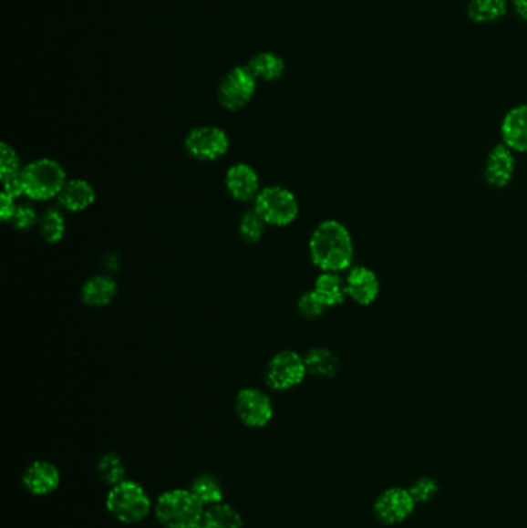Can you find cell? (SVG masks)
Segmentation results:
<instances>
[{
    "label": "cell",
    "mask_w": 527,
    "mask_h": 528,
    "mask_svg": "<svg viewBox=\"0 0 527 528\" xmlns=\"http://www.w3.org/2000/svg\"><path fill=\"white\" fill-rule=\"evenodd\" d=\"M191 493L197 498L203 507H211L215 503L223 502V488L217 479L211 474H203L195 479L191 487Z\"/></svg>",
    "instance_id": "cell-23"
},
{
    "label": "cell",
    "mask_w": 527,
    "mask_h": 528,
    "mask_svg": "<svg viewBox=\"0 0 527 528\" xmlns=\"http://www.w3.org/2000/svg\"><path fill=\"white\" fill-rule=\"evenodd\" d=\"M95 200H97L95 187L81 178L68 180L57 197L59 206L64 211L73 212V213L87 211L88 207L92 206Z\"/></svg>",
    "instance_id": "cell-16"
},
{
    "label": "cell",
    "mask_w": 527,
    "mask_h": 528,
    "mask_svg": "<svg viewBox=\"0 0 527 528\" xmlns=\"http://www.w3.org/2000/svg\"><path fill=\"white\" fill-rule=\"evenodd\" d=\"M501 136L511 150L527 153V104L507 111L502 119Z\"/></svg>",
    "instance_id": "cell-15"
},
{
    "label": "cell",
    "mask_w": 527,
    "mask_h": 528,
    "mask_svg": "<svg viewBox=\"0 0 527 528\" xmlns=\"http://www.w3.org/2000/svg\"><path fill=\"white\" fill-rule=\"evenodd\" d=\"M184 147L189 155L198 161H217L228 153L229 138L220 127H195L186 136Z\"/></svg>",
    "instance_id": "cell-8"
},
{
    "label": "cell",
    "mask_w": 527,
    "mask_h": 528,
    "mask_svg": "<svg viewBox=\"0 0 527 528\" xmlns=\"http://www.w3.org/2000/svg\"><path fill=\"white\" fill-rule=\"evenodd\" d=\"M98 471H99L102 481L112 487L126 481L124 479L126 478V468H124L121 458L115 453H107L106 456H102L101 461L98 463Z\"/></svg>",
    "instance_id": "cell-25"
},
{
    "label": "cell",
    "mask_w": 527,
    "mask_h": 528,
    "mask_svg": "<svg viewBox=\"0 0 527 528\" xmlns=\"http://www.w3.org/2000/svg\"><path fill=\"white\" fill-rule=\"evenodd\" d=\"M246 66L257 79H264V81H277L284 76V68H286L284 59L271 51H264L253 56Z\"/></svg>",
    "instance_id": "cell-19"
},
{
    "label": "cell",
    "mask_w": 527,
    "mask_h": 528,
    "mask_svg": "<svg viewBox=\"0 0 527 528\" xmlns=\"http://www.w3.org/2000/svg\"><path fill=\"white\" fill-rule=\"evenodd\" d=\"M311 262L324 272L348 269L355 257L350 232L336 220H326L315 227L310 238Z\"/></svg>",
    "instance_id": "cell-1"
},
{
    "label": "cell",
    "mask_w": 527,
    "mask_h": 528,
    "mask_svg": "<svg viewBox=\"0 0 527 528\" xmlns=\"http://www.w3.org/2000/svg\"><path fill=\"white\" fill-rule=\"evenodd\" d=\"M224 184L229 195L237 202H253L262 191L259 173L244 162L229 167L224 176Z\"/></svg>",
    "instance_id": "cell-11"
},
{
    "label": "cell",
    "mask_w": 527,
    "mask_h": 528,
    "mask_svg": "<svg viewBox=\"0 0 527 528\" xmlns=\"http://www.w3.org/2000/svg\"><path fill=\"white\" fill-rule=\"evenodd\" d=\"M118 285L108 275H97L84 283L81 289L82 302L90 307H104L117 297Z\"/></svg>",
    "instance_id": "cell-17"
},
{
    "label": "cell",
    "mask_w": 527,
    "mask_h": 528,
    "mask_svg": "<svg viewBox=\"0 0 527 528\" xmlns=\"http://www.w3.org/2000/svg\"><path fill=\"white\" fill-rule=\"evenodd\" d=\"M308 374L305 357L294 351H280L266 368V385L274 391H288L299 387Z\"/></svg>",
    "instance_id": "cell-7"
},
{
    "label": "cell",
    "mask_w": 527,
    "mask_h": 528,
    "mask_svg": "<svg viewBox=\"0 0 527 528\" xmlns=\"http://www.w3.org/2000/svg\"><path fill=\"white\" fill-rule=\"evenodd\" d=\"M266 223L260 218L259 213L253 211L244 212L243 217L240 220V237L246 243H257L262 240L264 233Z\"/></svg>",
    "instance_id": "cell-26"
},
{
    "label": "cell",
    "mask_w": 527,
    "mask_h": 528,
    "mask_svg": "<svg viewBox=\"0 0 527 528\" xmlns=\"http://www.w3.org/2000/svg\"><path fill=\"white\" fill-rule=\"evenodd\" d=\"M345 285L346 295L353 298L360 306H368L379 295V278L368 267L357 266L351 269Z\"/></svg>",
    "instance_id": "cell-13"
},
{
    "label": "cell",
    "mask_w": 527,
    "mask_h": 528,
    "mask_svg": "<svg viewBox=\"0 0 527 528\" xmlns=\"http://www.w3.org/2000/svg\"><path fill=\"white\" fill-rule=\"evenodd\" d=\"M24 485L31 494L35 496H46V494L57 492L61 483V473L57 465L46 462V461H36L26 468L24 474Z\"/></svg>",
    "instance_id": "cell-14"
},
{
    "label": "cell",
    "mask_w": 527,
    "mask_h": 528,
    "mask_svg": "<svg viewBox=\"0 0 527 528\" xmlns=\"http://www.w3.org/2000/svg\"><path fill=\"white\" fill-rule=\"evenodd\" d=\"M513 10L527 22V0H512Z\"/></svg>",
    "instance_id": "cell-32"
},
{
    "label": "cell",
    "mask_w": 527,
    "mask_h": 528,
    "mask_svg": "<svg viewBox=\"0 0 527 528\" xmlns=\"http://www.w3.org/2000/svg\"><path fill=\"white\" fill-rule=\"evenodd\" d=\"M308 373L319 378H335L339 371V358L326 347H315L305 356Z\"/></svg>",
    "instance_id": "cell-22"
},
{
    "label": "cell",
    "mask_w": 527,
    "mask_h": 528,
    "mask_svg": "<svg viewBox=\"0 0 527 528\" xmlns=\"http://www.w3.org/2000/svg\"><path fill=\"white\" fill-rule=\"evenodd\" d=\"M24 195L31 202H48L59 197L66 186L67 171L61 162L41 158L28 162L21 173Z\"/></svg>",
    "instance_id": "cell-2"
},
{
    "label": "cell",
    "mask_w": 527,
    "mask_h": 528,
    "mask_svg": "<svg viewBox=\"0 0 527 528\" xmlns=\"http://www.w3.org/2000/svg\"><path fill=\"white\" fill-rule=\"evenodd\" d=\"M513 173H515L513 151L506 144L493 147L492 151L487 156L486 169H484L487 184L502 189L512 181Z\"/></svg>",
    "instance_id": "cell-12"
},
{
    "label": "cell",
    "mask_w": 527,
    "mask_h": 528,
    "mask_svg": "<svg viewBox=\"0 0 527 528\" xmlns=\"http://www.w3.org/2000/svg\"><path fill=\"white\" fill-rule=\"evenodd\" d=\"M204 507L191 490H169L158 498L155 505L157 519L166 528H189L202 523Z\"/></svg>",
    "instance_id": "cell-3"
},
{
    "label": "cell",
    "mask_w": 527,
    "mask_h": 528,
    "mask_svg": "<svg viewBox=\"0 0 527 528\" xmlns=\"http://www.w3.org/2000/svg\"><path fill=\"white\" fill-rule=\"evenodd\" d=\"M253 211L266 223V226L284 227L299 217V202L294 193L284 186H268L253 200Z\"/></svg>",
    "instance_id": "cell-5"
},
{
    "label": "cell",
    "mask_w": 527,
    "mask_h": 528,
    "mask_svg": "<svg viewBox=\"0 0 527 528\" xmlns=\"http://www.w3.org/2000/svg\"><path fill=\"white\" fill-rule=\"evenodd\" d=\"M297 309H299L302 317L315 320V318L322 317L328 306L325 305L324 300L313 289V291L305 292L304 295L299 298Z\"/></svg>",
    "instance_id": "cell-28"
},
{
    "label": "cell",
    "mask_w": 527,
    "mask_h": 528,
    "mask_svg": "<svg viewBox=\"0 0 527 528\" xmlns=\"http://www.w3.org/2000/svg\"><path fill=\"white\" fill-rule=\"evenodd\" d=\"M11 224L15 229L21 232H28L41 223V218L37 215L35 206L30 202L19 204L16 209L15 215L11 218Z\"/></svg>",
    "instance_id": "cell-29"
},
{
    "label": "cell",
    "mask_w": 527,
    "mask_h": 528,
    "mask_svg": "<svg viewBox=\"0 0 527 528\" xmlns=\"http://www.w3.org/2000/svg\"><path fill=\"white\" fill-rule=\"evenodd\" d=\"M189 528H204V525L202 523H195V525H192V527H189Z\"/></svg>",
    "instance_id": "cell-33"
},
{
    "label": "cell",
    "mask_w": 527,
    "mask_h": 528,
    "mask_svg": "<svg viewBox=\"0 0 527 528\" xmlns=\"http://www.w3.org/2000/svg\"><path fill=\"white\" fill-rule=\"evenodd\" d=\"M235 413L246 427L264 428L274 418V407L262 389L243 388L235 399Z\"/></svg>",
    "instance_id": "cell-9"
},
{
    "label": "cell",
    "mask_w": 527,
    "mask_h": 528,
    "mask_svg": "<svg viewBox=\"0 0 527 528\" xmlns=\"http://www.w3.org/2000/svg\"><path fill=\"white\" fill-rule=\"evenodd\" d=\"M202 523L204 528H243L242 514L229 503H215L204 508Z\"/></svg>",
    "instance_id": "cell-20"
},
{
    "label": "cell",
    "mask_w": 527,
    "mask_h": 528,
    "mask_svg": "<svg viewBox=\"0 0 527 528\" xmlns=\"http://www.w3.org/2000/svg\"><path fill=\"white\" fill-rule=\"evenodd\" d=\"M408 490L416 503H426L439 493V483L436 482L435 479L421 478L411 483Z\"/></svg>",
    "instance_id": "cell-30"
},
{
    "label": "cell",
    "mask_w": 527,
    "mask_h": 528,
    "mask_svg": "<svg viewBox=\"0 0 527 528\" xmlns=\"http://www.w3.org/2000/svg\"><path fill=\"white\" fill-rule=\"evenodd\" d=\"M507 0H470L467 6V16L477 24H491L507 15Z\"/></svg>",
    "instance_id": "cell-21"
},
{
    "label": "cell",
    "mask_w": 527,
    "mask_h": 528,
    "mask_svg": "<svg viewBox=\"0 0 527 528\" xmlns=\"http://www.w3.org/2000/svg\"><path fill=\"white\" fill-rule=\"evenodd\" d=\"M416 501L408 488L391 487L376 499L375 516L386 525H398L410 518L415 512Z\"/></svg>",
    "instance_id": "cell-10"
},
{
    "label": "cell",
    "mask_w": 527,
    "mask_h": 528,
    "mask_svg": "<svg viewBox=\"0 0 527 528\" xmlns=\"http://www.w3.org/2000/svg\"><path fill=\"white\" fill-rule=\"evenodd\" d=\"M21 158L16 153L13 147L8 146L6 142H2L0 146V176L2 181L19 176L22 173Z\"/></svg>",
    "instance_id": "cell-27"
},
{
    "label": "cell",
    "mask_w": 527,
    "mask_h": 528,
    "mask_svg": "<svg viewBox=\"0 0 527 528\" xmlns=\"http://www.w3.org/2000/svg\"><path fill=\"white\" fill-rule=\"evenodd\" d=\"M16 209H17V204H16V198L10 197L5 192H2V197H0V217L5 223H10L11 218L15 215Z\"/></svg>",
    "instance_id": "cell-31"
},
{
    "label": "cell",
    "mask_w": 527,
    "mask_h": 528,
    "mask_svg": "<svg viewBox=\"0 0 527 528\" xmlns=\"http://www.w3.org/2000/svg\"><path fill=\"white\" fill-rule=\"evenodd\" d=\"M315 292L326 306H339L346 297V285L336 272H324L315 280Z\"/></svg>",
    "instance_id": "cell-18"
},
{
    "label": "cell",
    "mask_w": 527,
    "mask_h": 528,
    "mask_svg": "<svg viewBox=\"0 0 527 528\" xmlns=\"http://www.w3.org/2000/svg\"><path fill=\"white\" fill-rule=\"evenodd\" d=\"M41 235L46 243L57 244L66 237L67 223L61 212L50 209L41 218Z\"/></svg>",
    "instance_id": "cell-24"
},
{
    "label": "cell",
    "mask_w": 527,
    "mask_h": 528,
    "mask_svg": "<svg viewBox=\"0 0 527 528\" xmlns=\"http://www.w3.org/2000/svg\"><path fill=\"white\" fill-rule=\"evenodd\" d=\"M107 510L122 523H141L150 513V498L140 483L122 481L107 496Z\"/></svg>",
    "instance_id": "cell-4"
},
{
    "label": "cell",
    "mask_w": 527,
    "mask_h": 528,
    "mask_svg": "<svg viewBox=\"0 0 527 528\" xmlns=\"http://www.w3.org/2000/svg\"><path fill=\"white\" fill-rule=\"evenodd\" d=\"M257 91V78L248 66L233 67L218 87V102L229 111H239L253 101Z\"/></svg>",
    "instance_id": "cell-6"
}]
</instances>
